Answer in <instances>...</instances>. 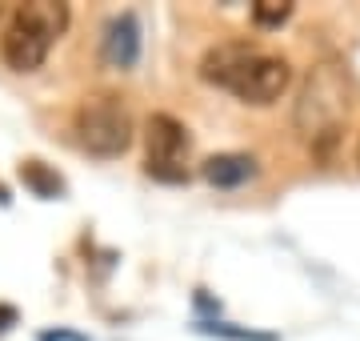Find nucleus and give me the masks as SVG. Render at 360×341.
<instances>
[{
    "instance_id": "11",
    "label": "nucleus",
    "mask_w": 360,
    "mask_h": 341,
    "mask_svg": "<svg viewBox=\"0 0 360 341\" xmlns=\"http://www.w3.org/2000/svg\"><path fill=\"white\" fill-rule=\"evenodd\" d=\"M16 321H20L16 305H4V302H0V337H4V333H8V329H13Z\"/></svg>"
},
{
    "instance_id": "7",
    "label": "nucleus",
    "mask_w": 360,
    "mask_h": 341,
    "mask_svg": "<svg viewBox=\"0 0 360 341\" xmlns=\"http://www.w3.org/2000/svg\"><path fill=\"white\" fill-rule=\"evenodd\" d=\"M200 177L208 185H217V189H240V185L257 177V161L248 153H217V157H208L200 165Z\"/></svg>"
},
{
    "instance_id": "4",
    "label": "nucleus",
    "mask_w": 360,
    "mask_h": 341,
    "mask_svg": "<svg viewBox=\"0 0 360 341\" xmlns=\"http://www.w3.org/2000/svg\"><path fill=\"white\" fill-rule=\"evenodd\" d=\"M80 149L92 157H120L132 144V113L120 92H89L72 113Z\"/></svg>"
},
{
    "instance_id": "9",
    "label": "nucleus",
    "mask_w": 360,
    "mask_h": 341,
    "mask_svg": "<svg viewBox=\"0 0 360 341\" xmlns=\"http://www.w3.org/2000/svg\"><path fill=\"white\" fill-rule=\"evenodd\" d=\"M288 16H292V0H257V4H252L257 28H281Z\"/></svg>"
},
{
    "instance_id": "5",
    "label": "nucleus",
    "mask_w": 360,
    "mask_h": 341,
    "mask_svg": "<svg viewBox=\"0 0 360 341\" xmlns=\"http://www.w3.org/2000/svg\"><path fill=\"white\" fill-rule=\"evenodd\" d=\"M144 144H148V157H144V173L153 181L165 185H184L188 181V149L193 137L168 113H153L144 125Z\"/></svg>"
},
{
    "instance_id": "1",
    "label": "nucleus",
    "mask_w": 360,
    "mask_h": 341,
    "mask_svg": "<svg viewBox=\"0 0 360 341\" xmlns=\"http://www.w3.org/2000/svg\"><path fill=\"white\" fill-rule=\"evenodd\" d=\"M200 77L217 89H229L232 97H240L245 105H272L281 101V92L292 80V68L284 56L260 53L245 40H232V44H217L208 49L200 61Z\"/></svg>"
},
{
    "instance_id": "3",
    "label": "nucleus",
    "mask_w": 360,
    "mask_h": 341,
    "mask_svg": "<svg viewBox=\"0 0 360 341\" xmlns=\"http://www.w3.org/2000/svg\"><path fill=\"white\" fill-rule=\"evenodd\" d=\"M68 28V4L60 0H32L16 4L0 32V56L13 73H37L44 56Z\"/></svg>"
},
{
    "instance_id": "8",
    "label": "nucleus",
    "mask_w": 360,
    "mask_h": 341,
    "mask_svg": "<svg viewBox=\"0 0 360 341\" xmlns=\"http://www.w3.org/2000/svg\"><path fill=\"white\" fill-rule=\"evenodd\" d=\"M20 181H25V189H32L37 197H44V201H56V197H65V177L56 169H49L44 161H25L20 165Z\"/></svg>"
},
{
    "instance_id": "10",
    "label": "nucleus",
    "mask_w": 360,
    "mask_h": 341,
    "mask_svg": "<svg viewBox=\"0 0 360 341\" xmlns=\"http://www.w3.org/2000/svg\"><path fill=\"white\" fill-rule=\"evenodd\" d=\"M200 333L208 337H224V341H276L272 333H257V329H240V326H229V321H200Z\"/></svg>"
},
{
    "instance_id": "13",
    "label": "nucleus",
    "mask_w": 360,
    "mask_h": 341,
    "mask_svg": "<svg viewBox=\"0 0 360 341\" xmlns=\"http://www.w3.org/2000/svg\"><path fill=\"white\" fill-rule=\"evenodd\" d=\"M0 205H8V193H4V185H0Z\"/></svg>"
},
{
    "instance_id": "12",
    "label": "nucleus",
    "mask_w": 360,
    "mask_h": 341,
    "mask_svg": "<svg viewBox=\"0 0 360 341\" xmlns=\"http://www.w3.org/2000/svg\"><path fill=\"white\" fill-rule=\"evenodd\" d=\"M40 341H84V337H80V333H65V329H44Z\"/></svg>"
},
{
    "instance_id": "2",
    "label": "nucleus",
    "mask_w": 360,
    "mask_h": 341,
    "mask_svg": "<svg viewBox=\"0 0 360 341\" xmlns=\"http://www.w3.org/2000/svg\"><path fill=\"white\" fill-rule=\"evenodd\" d=\"M348 68L340 61H321L312 68L300 92H296L292 125L316 153H328L340 137V125L348 117Z\"/></svg>"
},
{
    "instance_id": "6",
    "label": "nucleus",
    "mask_w": 360,
    "mask_h": 341,
    "mask_svg": "<svg viewBox=\"0 0 360 341\" xmlns=\"http://www.w3.org/2000/svg\"><path fill=\"white\" fill-rule=\"evenodd\" d=\"M101 56L108 68H120V73H129L141 61V20H136V13H120L104 25Z\"/></svg>"
}]
</instances>
